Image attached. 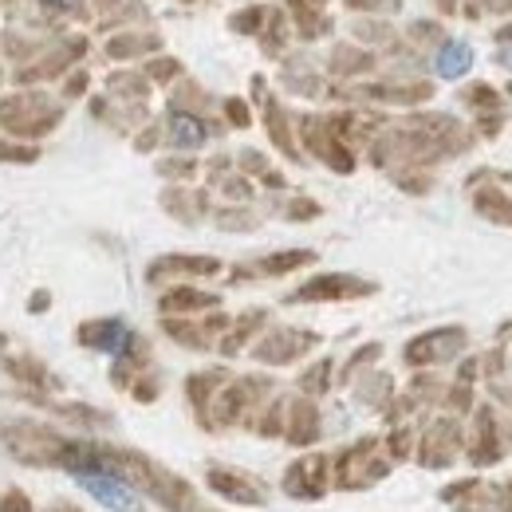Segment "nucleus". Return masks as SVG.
Wrapping results in <instances>:
<instances>
[{
    "label": "nucleus",
    "instance_id": "20e7f679",
    "mask_svg": "<svg viewBox=\"0 0 512 512\" xmlns=\"http://www.w3.org/2000/svg\"><path fill=\"white\" fill-rule=\"evenodd\" d=\"M44 4H48V8H60V12H67V8H79L83 0H44Z\"/></svg>",
    "mask_w": 512,
    "mask_h": 512
},
{
    "label": "nucleus",
    "instance_id": "39448f33",
    "mask_svg": "<svg viewBox=\"0 0 512 512\" xmlns=\"http://www.w3.org/2000/svg\"><path fill=\"white\" fill-rule=\"evenodd\" d=\"M501 60H505V67H512V52H505V56H501Z\"/></svg>",
    "mask_w": 512,
    "mask_h": 512
},
{
    "label": "nucleus",
    "instance_id": "7ed1b4c3",
    "mask_svg": "<svg viewBox=\"0 0 512 512\" xmlns=\"http://www.w3.org/2000/svg\"><path fill=\"white\" fill-rule=\"evenodd\" d=\"M469 64H473V56H469V48H465V44H446V48L438 52V75H446V79L465 75Z\"/></svg>",
    "mask_w": 512,
    "mask_h": 512
},
{
    "label": "nucleus",
    "instance_id": "f257e3e1",
    "mask_svg": "<svg viewBox=\"0 0 512 512\" xmlns=\"http://www.w3.org/2000/svg\"><path fill=\"white\" fill-rule=\"evenodd\" d=\"M75 481L95 497V501H103L107 509L115 512H138V497H134V489L123 485L119 477H111V473H95V469H79L75 473Z\"/></svg>",
    "mask_w": 512,
    "mask_h": 512
},
{
    "label": "nucleus",
    "instance_id": "f03ea898",
    "mask_svg": "<svg viewBox=\"0 0 512 512\" xmlns=\"http://www.w3.org/2000/svg\"><path fill=\"white\" fill-rule=\"evenodd\" d=\"M170 138H174L178 146L193 150V146H201V142H205V127H201L193 115H182V111H174V115H170Z\"/></svg>",
    "mask_w": 512,
    "mask_h": 512
}]
</instances>
